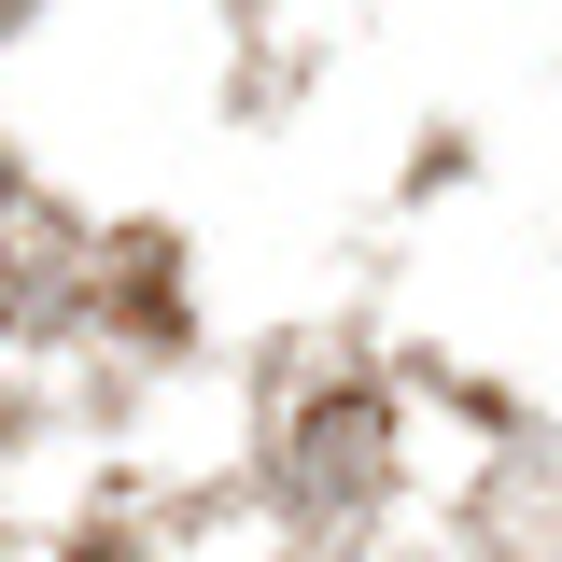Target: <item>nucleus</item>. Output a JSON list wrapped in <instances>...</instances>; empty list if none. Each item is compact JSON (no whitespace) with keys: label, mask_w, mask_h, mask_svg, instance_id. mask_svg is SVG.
<instances>
[{"label":"nucleus","mask_w":562,"mask_h":562,"mask_svg":"<svg viewBox=\"0 0 562 562\" xmlns=\"http://www.w3.org/2000/svg\"><path fill=\"white\" fill-rule=\"evenodd\" d=\"M380 479V394H324L295 422V506H351Z\"/></svg>","instance_id":"obj_1"},{"label":"nucleus","mask_w":562,"mask_h":562,"mask_svg":"<svg viewBox=\"0 0 562 562\" xmlns=\"http://www.w3.org/2000/svg\"><path fill=\"white\" fill-rule=\"evenodd\" d=\"M14 14H29V0H0V29H14Z\"/></svg>","instance_id":"obj_2"}]
</instances>
